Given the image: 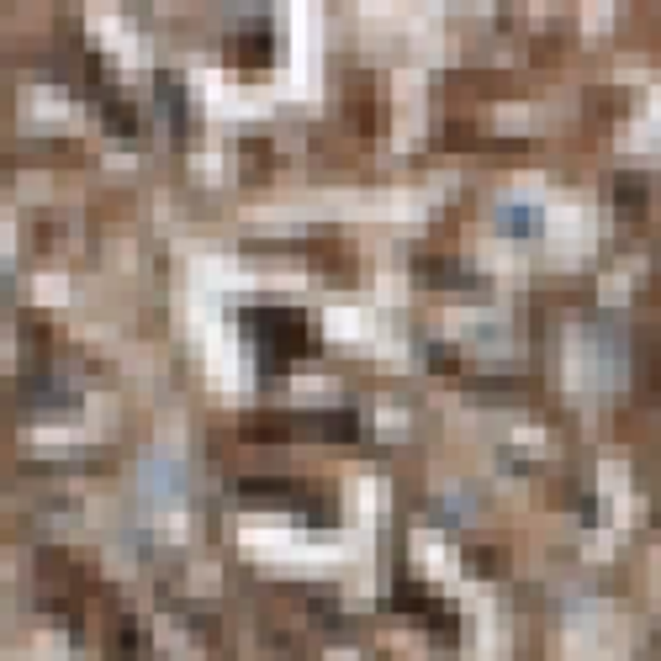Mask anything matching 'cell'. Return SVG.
<instances>
[{
    "label": "cell",
    "instance_id": "1",
    "mask_svg": "<svg viewBox=\"0 0 661 661\" xmlns=\"http://www.w3.org/2000/svg\"><path fill=\"white\" fill-rule=\"evenodd\" d=\"M535 217H540L535 207H519V212L508 207V212H503V228H508V233H535Z\"/></svg>",
    "mask_w": 661,
    "mask_h": 661
}]
</instances>
